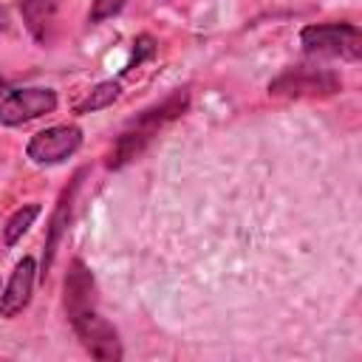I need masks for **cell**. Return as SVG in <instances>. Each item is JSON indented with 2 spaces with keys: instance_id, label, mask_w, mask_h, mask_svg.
<instances>
[{
  "instance_id": "1",
  "label": "cell",
  "mask_w": 362,
  "mask_h": 362,
  "mask_svg": "<svg viewBox=\"0 0 362 362\" xmlns=\"http://www.w3.org/2000/svg\"><path fill=\"white\" fill-rule=\"evenodd\" d=\"M187 107H189V90H187V88H178V90H173L170 96H164L158 105L141 110V113H139L136 119H130L127 127L119 133V139H116V144H113V150H110V156H107V167H110V170H119V167H124L127 161H133L136 156H141L144 147L158 136V130H161L164 124H170L173 119H178Z\"/></svg>"
},
{
  "instance_id": "2",
  "label": "cell",
  "mask_w": 362,
  "mask_h": 362,
  "mask_svg": "<svg viewBox=\"0 0 362 362\" xmlns=\"http://www.w3.org/2000/svg\"><path fill=\"white\" fill-rule=\"evenodd\" d=\"M300 45L311 59H351L362 57V34L354 23H317L300 31Z\"/></svg>"
},
{
  "instance_id": "3",
  "label": "cell",
  "mask_w": 362,
  "mask_h": 362,
  "mask_svg": "<svg viewBox=\"0 0 362 362\" xmlns=\"http://www.w3.org/2000/svg\"><path fill=\"white\" fill-rule=\"evenodd\" d=\"M342 88V79L331 71V68H320V65H294L286 68L277 79L269 82V93L272 96H331Z\"/></svg>"
},
{
  "instance_id": "4",
  "label": "cell",
  "mask_w": 362,
  "mask_h": 362,
  "mask_svg": "<svg viewBox=\"0 0 362 362\" xmlns=\"http://www.w3.org/2000/svg\"><path fill=\"white\" fill-rule=\"evenodd\" d=\"M71 325H74V331H76L82 348H85L93 359L116 362V359L124 356V351H122V339H119L116 328H113L96 308L71 317Z\"/></svg>"
},
{
  "instance_id": "5",
  "label": "cell",
  "mask_w": 362,
  "mask_h": 362,
  "mask_svg": "<svg viewBox=\"0 0 362 362\" xmlns=\"http://www.w3.org/2000/svg\"><path fill=\"white\" fill-rule=\"evenodd\" d=\"M82 144V130L76 124H54L40 133H34L25 144V156L34 164H59L68 156H74Z\"/></svg>"
},
{
  "instance_id": "6",
  "label": "cell",
  "mask_w": 362,
  "mask_h": 362,
  "mask_svg": "<svg viewBox=\"0 0 362 362\" xmlns=\"http://www.w3.org/2000/svg\"><path fill=\"white\" fill-rule=\"evenodd\" d=\"M54 110H57V93L51 88H17L0 99V124L17 127Z\"/></svg>"
},
{
  "instance_id": "7",
  "label": "cell",
  "mask_w": 362,
  "mask_h": 362,
  "mask_svg": "<svg viewBox=\"0 0 362 362\" xmlns=\"http://www.w3.org/2000/svg\"><path fill=\"white\" fill-rule=\"evenodd\" d=\"M82 173H85V170H79V173L71 178V184L62 189V195H59V201H57V206H54V212H51L48 232H45V249H42V269H40V277H42V280H45V274H48V269H51V263H54V257H57V249H59V243H62V238H65V229H68V221H71L74 195H76V187H79Z\"/></svg>"
},
{
  "instance_id": "8",
  "label": "cell",
  "mask_w": 362,
  "mask_h": 362,
  "mask_svg": "<svg viewBox=\"0 0 362 362\" xmlns=\"http://www.w3.org/2000/svg\"><path fill=\"white\" fill-rule=\"evenodd\" d=\"M34 280H37V263H34V257L25 255V257L14 266L8 283H6V288H3V294H0V317L11 320V317H17V314L31 303Z\"/></svg>"
},
{
  "instance_id": "9",
  "label": "cell",
  "mask_w": 362,
  "mask_h": 362,
  "mask_svg": "<svg viewBox=\"0 0 362 362\" xmlns=\"http://www.w3.org/2000/svg\"><path fill=\"white\" fill-rule=\"evenodd\" d=\"M90 308H96V283L90 269L76 257L71 260V269L65 274V314L71 320Z\"/></svg>"
},
{
  "instance_id": "10",
  "label": "cell",
  "mask_w": 362,
  "mask_h": 362,
  "mask_svg": "<svg viewBox=\"0 0 362 362\" xmlns=\"http://www.w3.org/2000/svg\"><path fill=\"white\" fill-rule=\"evenodd\" d=\"M20 14H23L28 34L40 45H48L54 40L57 17H59V0H20Z\"/></svg>"
},
{
  "instance_id": "11",
  "label": "cell",
  "mask_w": 362,
  "mask_h": 362,
  "mask_svg": "<svg viewBox=\"0 0 362 362\" xmlns=\"http://www.w3.org/2000/svg\"><path fill=\"white\" fill-rule=\"evenodd\" d=\"M119 96H122V82H119V79H105V82L93 85V88L85 93V99H79V102L74 105V110H76V113H96V110L110 107Z\"/></svg>"
},
{
  "instance_id": "12",
  "label": "cell",
  "mask_w": 362,
  "mask_h": 362,
  "mask_svg": "<svg viewBox=\"0 0 362 362\" xmlns=\"http://www.w3.org/2000/svg\"><path fill=\"white\" fill-rule=\"evenodd\" d=\"M37 215H40V204H25V206H20V209L8 218V223L3 226V240H6V246H14V243L28 232V226L34 223Z\"/></svg>"
},
{
  "instance_id": "13",
  "label": "cell",
  "mask_w": 362,
  "mask_h": 362,
  "mask_svg": "<svg viewBox=\"0 0 362 362\" xmlns=\"http://www.w3.org/2000/svg\"><path fill=\"white\" fill-rule=\"evenodd\" d=\"M124 6V0H93L90 3V23H102L110 20L113 14H119Z\"/></svg>"
},
{
  "instance_id": "14",
  "label": "cell",
  "mask_w": 362,
  "mask_h": 362,
  "mask_svg": "<svg viewBox=\"0 0 362 362\" xmlns=\"http://www.w3.org/2000/svg\"><path fill=\"white\" fill-rule=\"evenodd\" d=\"M150 54H153V40H150L147 34H141V37L136 40V51H133V59H130V65H127L124 71H133V68H136V65H139L144 57H150Z\"/></svg>"
},
{
  "instance_id": "15",
  "label": "cell",
  "mask_w": 362,
  "mask_h": 362,
  "mask_svg": "<svg viewBox=\"0 0 362 362\" xmlns=\"http://www.w3.org/2000/svg\"><path fill=\"white\" fill-rule=\"evenodd\" d=\"M0 28H3V31L8 28V20H6V14H3V8H0Z\"/></svg>"
},
{
  "instance_id": "16",
  "label": "cell",
  "mask_w": 362,
  "mask_h": 362,
  "mask_svg": "<svg viewBox=\"0 0 362 362\" xmlns=\"http://www.w3.org/2000/svg\"><path fill=\"white\" fill-rule=\"evenodd\" d=\"M3 88H6V85H3V79H0V96H3Z\"/></svg>"
}]
</instances>
